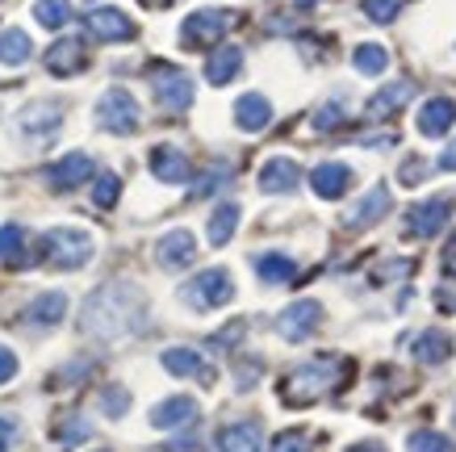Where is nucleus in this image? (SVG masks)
<instances>
[{"mask_svg": "<svg viewBox=\"0 0 456 452\" xmlns=\"http://www.w3.org/2000/svg\"><path fill=\"white\" fill-rule=\"evenodd\" d=\"M197 419V402L193 398H184V394H176V398H167V402H159L151 411V427H184V423H193Z\"/></svg>", "mask_w": 456, "mask_h": 452, "instance_id": "nucleus-23", "label": "nucleus"}, {"mask_svg": "<svg viewBox=\"0 0 456 452\" xmlns=\"http://www.w3.org/2000/svg\"><path fill=\"white\" fill-rule=\"evenodd\" d=\"M452 218V201L448 197H431V201H419V206L406 210V234L411 239H431L440 234Z\"/></svg>", "mask_w": 456, "mask_h": 452, "instance_id": "nucleus-8", "label": "nucleus"}, {"mask_svg": "<svg viewBox=\"0 0 456 452\" xmlns=\"http://www.w3.org/2000/svg\"><path fill=\"white\" fill-rule=\"evenodd\" d=\"M428 172H431L428 164H402L398 180H402V185H415V180H423V177H428Z\"/></svg>", "mask_w": 456, "mask_h": 452, "instance_id": "nucleus-44", "label": "nucleus"}, {"mask_svg": "<svg viewBox=\"0 0 456 452\" xmlns=\"http://www.w3.org/2000/svg\"><path fill=\"white\" fill-rule=\"evenodd\" d=\"M235 226H239V206L235 201H222V206L214 210V218H209V243L226 247L231 234H235Z\"/></svg>", "mask_w": 456, "mask_h": 452, "instance_id": "nucleus-30", "label": "nucleus"}, {"mask_svg": "<svg viewBox=\"0 0 456 452\" xmlns=\"http://www.w3.org/2000/svg\"><path fill=\"white\" fill-rule=\"evenodd\" d=\"M322 323V306L318 301H293V306H285L277 318V331L285 335L289 343H302L314 335V327Z\"/></svg>", "mask_w": 456, "mask_h": 452, "instance_id": "nucleus-9", "label": "nucleus"}, {"mask_svg": "<svg viewBox=\"0 0 456 452\" xmlns=\"http://www.w3.org/2000/svg\"><path fill=\"white\" fill-rule=\"evenodd\" d=\"M406 448L411 452H452L456 444L448 436H440V431H415V436L406 440Z\"/></svg>", "mask_w": 456, "mask_h": 452, "instance_id": "nucleus-34", "label": "nucleus"}, {"mask_svg": "<svg viewBox=\"0 0 456 452\" xmlns=\"http://www.w3.org/2000/svg\"><path fill=\"white\" fill-rule=\"evenodd\" d=\"M155 260L164 264V268H189L197 260V239L189 231H167L159 243H155Z\"/></svg>", "mask_w": 456, "mask_h": 452, "instance_id": "nucleus-11", "label": "nucleus"}, {"mask_svg": "<svg viewBox=\"0 0 456 452\" xmlns=\"http://www.w3.org/2000/svg\"><path fill=\"white\" fill-rule=\"evenodd\" d=\"M452 122H456V101H452V96H431L428 105L419 110V130H423L428 138L448 135V130H452Z\"/></svg>", "mask_w": 456, "mask_h": 452, "instance_id": "nucleus-17", "label": "nucleus"}, {"mask_svg": "<svg viewBox=\"0 0 456 452\" xmlns=\"http://www.w3.org/2000/svg\"><path fill=\"white\" fill-rule=\"evenodd\" d=\"M231 26H235V13H226V9H197V13L184 17L180 42H184L189 51H201V46H214L218 38H226Z\"/></svg>", "mask_w": 456, "mask_h": 452, "instance_id": "nucleus-5", "label": "nucleus"}, {"mask_svg": "<svg viewBox=\"0 0 456 452\" xmlns=\"http://www.w3.org/2000/svg\"><path fill=\"white\" fill-rule=\"evenodd\" d=\"M34 17H38V26H46V29H63L71 21V4L68 0H38V4H34Z\"/></svg>", "mask_w": 456, "mask_h": 452, "instance_id": "nucleus-32", "label": "nucleus"}, {"mask_svg": "<svg viewBox=\"0 0 456 452\" xmlns=\"http://www.w3.org/2000/svg\"><path fill=\"white\" fill-rule=\"evenodd\" d=\"M13 440H17V419L13 415H0V452L9 448Z\"/></svg>", "mask_w": 456, "mask_h": 452, "instance_id": "nucleus-43", "label": "nucleus"}, {"mask_svg": "<svg viewBox=\"0 0 456 452\" xmlns=\"http://www.w3.org/2000/svg\"><path fill=\"white\" fill-rule=\"evenodd\" d=\"M452 357V340L444 335V331H423L415 340V360H423V365H440V360Z\"/></svg>", "mask_w": 456, "mask_h": 452, "instance_id": "nucleus-28", "label": "nucleus"}, {"mask_svg": "<svg viewBox=\"0 0 456 452\" xmlns=\"http://www.w3.org/2000/svg\"><path fill=\"white\" fill-rule=\"evenodd\" d=\"M398 13H402V0H364V17H369V21H377V26L394 21Z\"/></svg>", "mask_w": 456, "mask_h": 452, "instance_id": "nucleus-36", "label": "nucleus"}, {"mask_svg": "<svg viewBox=\"0 0 456 452\" xmlns=\"http://www.w3.org/2000/svg\"><path fill=\"white\" fill-rule=\"evenodd\" d=\"M386 210H389V193H386V185H377L373 193H364L356 206L344 214V226L347 231H364V226H373L377 218H386Z\"/></svg>", "mask_w": 456, "mask_h": 452, "instance_id": "nucleus-13", "label": "nucleus"}, {"mask_svg": "<svg viewBox=\"0 0 456 452\" xmlns=\"http://www.w3.org/2000/svg\"><path fill=\"white\" fill-rule=\"evenodd\" d=\"M59 122H63V105L59 101H34V105L17 113V126L26 135H55Z\"/></svg>", "mask_w": 456, "mask_h": 452, "instance_id": "nucleus-15", "label": "nucleus"}, {"mask_svg": "<svg viewBox=\"0 0 456 452\" xmlns=\"http://www.w3.org/2000/svg\"><path fill=\"white\" fill-rule=\"evenodd\" d=\"M118 189H122V180L113 177V172H101V177H97V189H93V201H97L101 210L118 206Z\"/></svg>", "mask_w": 456, "mask_h": 452, "instance_id": "nucleus-35", "label": "nucleus"}, {"mask_svg": "<svg viewBox=\"0 0 456 452\" xmlns=\"http://www.w3.org/2000/svg\"><path fill=\"white\" fill-rule=\"evenodd\" d=\"M189 160H184V151L176 147H155L151 151V177L164 180V185H180V180H189Z\"/></svg>", "mask_w": 456, "mask_h": 452, "instance_id": "nucleus-21", "label": "nucleus"}, {"mask_svg": "<svg viewBox=\"0 0 456 452\" xmlns=\"http://www.w3.org/2000/svg\"><path fill=\"white\" fill-rule=\"evenodd\" d=\"M218 448L222 452H260V423H256V419H243V423L222 427Z\"/></svg>", "mask_w": 456, "mask_h": 452, "instance_id": "nucleus-24", "label": "nucleus"}, {"mask_svg": "<svg viewBox=\"0 0 456 452\" xmlns=\"http://www.w3.org/2000/svg\"><path fill=\"white\" fill-rule=\"evenodd\" d=\"M256 273H260L264 285H285V281H293L297 264L285 251H264V256H256Z\"/></svg>", "mask_w": 456, "mask_h": 452, "instance_id": "nucleus-26", "label": "nucleus"}, {"mask_svg": "<svg viewBox=\"0 0 456 452\" xmlns=\"http://www.w3.org/2000/svg\"><path fill=\"white\" fill-rule=\"evenodd\" d=\"M411 96H415V84L411 80H398V84H389V88H381V93H373V101H369V118H373V122H381V118H394V113L402 110V105H406V101H411Z\"/></svg>", "mask_w": 456, "mask_h": 452, "instance_id": "nucleus-22", "label": "nucleus"}, {"mask_svg": "<svg viewBox=\"0 0 456 452\" xmlns=\"http://www.w3.org/2000/svg\"><path fill=\"white\" fill-rule=\"evenodd\" d=\"M344 118H347V110H344V101H339V96L322 101V105L314 110V126H318V130H339V126H344Z\"/></svg>", "mask_w": 456, "mask_h": 452, "instance_id": "nucleus-33", "label": "nucleus"}, {"mask_svg": "<svg viewBox=\"0 0 456 452\" xmlns=\"http://www.w3.org/2000/svg\"><path fill=\"white\" fill-rule=\"evenodd\" d=\"M347 452H386V444H377V440H360V444H352Z\"/></svg>", "mask_w": 456, "mask_h": 452, "instance_id": "nucleus-47", "label": "nucleus"}, {"mask_svg": "<svg viewBox=\"0 0 456 452\" xmlns=\"http://www.w3.org/2000/svg\"><path fill=\"white\" fill-rule=\"evenodd\" d=\"M440 172H456V138L448 143V151L440 155Z\"/></svg>", "mask_w": 456, "mask_h": 452, "instance_id": "nucleus-45", "label": "nucleus"}, {"mask_svg": "<svg viewBox=\"0 0 456 452\" xmlns=\"http://www.w3.org/2000/svg\"><path fill=\"white\" fill-rule=\"evenodd\" d=\"M55 436L63 440V444H80V440H88V436H93V427L84 423L80 415H71V419H63V427H59Z\"/></svg>", "mask_w": 456, "mask_h": 452, "instance_id": "nucleus-39", "label": "nucleus"}, {"mask_svg": "<svg viewBox=\"0 0 456 452\" xmlns=\"http://www.w3.org/2000/svg\"><path fill=\"white\" fill-rule=\"evenodd\" d=\"M239 68H243V51H239V46H222V51H214V55L206 59V80L231 84L239 76Z\"/></svg>", "mask_w": 456, "mask_h": 452, "instance_id": "nucleus-25", "label": "nucleus"}, {"mask_svg": "<svg viewBox=\"0 0 456 452\" xmlns=\"http://www.w3.org/2000/svg\"><path fill=\"white\" fill-rule=\"evenodd\" d=\"M68 315V298L59 293V289H51V293H38L34 298V306H29V323H38V327H55L59 318Z\"/></svg>", "mask_w": 456, "mask_h": 452, "instance_id": "nucleus-27", "label": "nucleus"}, {"mask_svg": "<svg viewBox=\"0 0 456 452\" xmlns=\"http://www.w3.org/2000/svg\"><path fill=\"white\" fill-rule=\"evenodd\" d=\"M235 122H239V130L260 135L264 126L273 122V105H268V96H264V93H243L235 101Z\"/></svg>", "mask_w": 456, "mask_h": 452, "instance_id": "nucleus-18", "label": "nucleus"}, {"mask_svg": "<svg viewBox=\"0 0 456 452\" xmlns=\"http://www.w3.org/2000/svg\"><path fill=\"white\" fill-rule=\"evenodd\" d=\"M151 88H155V101L164 105V110L180 113V110H189L193 105V80L184 76L180 68H155L151 71Z\"/></svg>", "mask_w": 456, "mask_h": 452, "instance_id": "nucleus-7", "label": "nucleus"}, {"mask_svg": "<svg viewBox=\"0 0 456 452\" xmlns=\"http://www.w3.org/2000/svg\"><path fill=\"white\" fill-rule=\"evenodd\" d=\"M13 377H17V357L9 352V348H0V385L13 382Z\"/></svg>", "mask_w": 456, "mask_h": 452, "instance_id": "nucleus-42", "label": "nucleus"}, {"mask_svg": "<svg viewBox=\"0 0 456 452\" xmlns=\"http://www.w3.org/2000/svg\"><path fill=\"white\" fill-rule=\"evenodd\" d=\"M88 177H93V160H88L84 151H71V155H63V160H59V164H51V172H46V180H51V189H55V193L80 189Z\"/></svg>", "mask_w": 456, "mask_h": 452, "instance_id": "nucleus-10", "label": "nucleus"}, {"mask_svg": "<svg viewBox=\"0 0 456 452\" xmlns=\"http://www.w3.org/2000/svg\"><path fill=\"white\" fill-rule=\"evenodd\" d=\"M293 4H297V9H310V4H314V0H293Z\"/></svg>", "mask_w": 456, "mask_h": 452, "instance_id": "nucleus-49", "label": "nucleus"}, {"mask_svg": "<svg viewBox=\"0 0 456 452\" xmlns=\"http://www.w3.org/2000/svg\"><path fill=\"white\" fill-rule=\"evenodd\" d=\"M84 68H88V51H84L80 38H63L46 51V71L51 76H76Z\"/></svg>", "mask_w": 456, "mask_h": 452, "instance_id": "nucleus-14", "label": "nucleus"}, {"mask_svg": "<svg viewBox=\"0 0 456 452\" xmlns=\"http://www.w3.org/2000/svg\"><path fill=\"white\" fill-rule=\"evenodd\" d=\"M180 298L193 310H218V306L235 298V281H231L226 268H206V273H197L189 285L180 289Z\"/></svg>", "mask_w": 456, "mask_h": 452, "instance_id": "nucleus-4", "label": "nucleus"}, {"mask_svg": "<svg viewBox=\"0 0 456 452\" xmlns=\"http://www.w3.org/2000/svg\"><path fill=\"white\" fill-rule=\"evenodd\" d=\"M347 369H352V365H347L344 357L305 360V365L285 373V382H281V402H285V407H310L318 398L335 394V390L347 382Z\"/></svg>", "mask_w": 456, "mask_h": 452, "instance_id": "nucleus-2", "label": "nucleus"}, {"mask_svg": "<svg viewBox=\"0 0 456 452\" xmlns=\"http://www.w3.org/2000/svg\"><path fill=\"white\" fill-rule=\"evenodd\" d=\"M164 369L172 373V377H197V382H206V385L214 382V369L197 357L193 348H167V352H164Z\"/></svg>", "mask_w": 456, "mask_h": 452, "instance_id": "nucleus-20", "label": "nucleus"}, {"mask_svg": "<svg viewBox=\"0 0 456 452\" xmlns=\"http://www.w3.org/2000/svg\"><path fill=\"white\" fill-rule=\"evenodd\" d=\"M297 180H302V168L293 164V160H285V155H273L260 172V189L264 193H293Z\"/></svg>", "mask_w": 456, "mask_h": 452, "instance_id": "nucleus-19", "label": "nucleus"}, {"mask_svg": "<svg viewBox=\"0 0 456 452\" xmlns=\"http://www.w3.org/2000/svg\"><path fill=\"white\" fill-rule=\"evenodd\" d=\"M444 268H448V273L456 276V234L448 239V247H444Z\"/></svg>", "mask_w": 456, "mask_h": 452, "instance_id": "nucleus-46", "label": "nucleus"}, {"mask_svg": "<svg viewBox=\"0 0 456 452\" xmlns=\"http://www.w3.org/2000/svg\"><path fill=\"white\" fill-rule=\"evenodd\" d=\"M126 407H130V394H126V390H118V385H110V390L101 394V411L113 415V419H118V415H126Z\"/></svg>", "mask_w": 456, "mask_h": 452, "instance_id": "nucleus-40", "label": "nucleus"}, {"mask_svg": "<svg viewBox=\"0 0 456 452\" xmlns=\"http://www.w3.org/2000/svg\"><path fill=\"white\" fill-rule=\"evenodd\" d=\"M352 63H356V71H364V76H381L386 63H389V51L386 46H377V42H364V46L352 51Z\"/></svg>", "mask_w": 456, "mask_h": 452, "instance_id": "nucleus-31", "label": "nucleus"}, {"mask_svg": "<svg viewBox=\"0 0 456 452\" xmlns=\"http://www.w3.org/2000/svg\"><path fill=\"white\" fill-rule=\"evenodd\" d=\"M147 9H164V4H172V0H142Z\"/></svg>", "mask_w": 456, "mask_h": 452, "instance_id": "nucleus-48", "label": "nucleus"}, {"mask_svg": "<svg viewBox=\"0 0 456 452\" xmlns=\"http://www.w3.org/2000/svg\"><path fill=\"white\" fill-rule=\"evenodd\" d=\"M42 260L51 264V268H84V264L93 260V239L76 226H51V231L42 234Z\"/></svg>", "mask_w": 456, "mask_h": 452, "instance_id": "nucleus-3", "label": "nucleus"}, {"mask_svg": "<svg viewBox=\"0 0 456 452\" xmlns=\"http://www.w3.org/2000/svg\"><path fill=\"white\" fill-rule=\"evenodd\" d=\"M310 185H314L318 197L335 201V197H344L347 185H352V168L339 164V160H327V164H318L314 172H310Z\"/></svg>", "mask_w": 456, "mask_h": 452, "instance_id": "nucleus-16", "label": "nucleus"}, {"mask_svg": "<svg viewBox=\"0 0 456 452\" xmlns=\"http://www.w3.org/2000/svg\"><path fill=\"white\" fill-rule=\"evenodd\" d=\"M88 34L101 42H130L139 29H134V21L126 13H118V9H97V13H88Z\"/></svg>", "mask_w": 456, "mask_h": 452, "instance_id": "nucleus-12", "label": "nucleus"}, {"mask_svg": "<svg viewBox=\"0 0 456 452\" xmlns=\"http://www.w3.org/2000/svg\"><path fill=\"white\" fill-rule=\"evenodd\" d=\"M29 51H34V46H29L26 29H4V34H0V63H4V68H21L29 59Z\"/></svg>", "mask_w": 456, "mask_h": 452, "instance_id": "nucleus-29", "label": "nucleus"}, {"mask_svg": "<svg viewBox=\"0 0 456 452\" xmlns=\"http://www.w3.org/2000/svg\"><path fill=\"white\" fill-rule=\"evenodd\" d=\"M21 243H26V231H21V226H0V260H17V256H21Z\"/></svg>", "mask_w": 456, "mask_h": 452, "instance_id": "nucleus-37", "label": "nucleus"}, {"mask_svg": "<svg viewBox=\"0 0 456 452\" xmlns=\"http://www.w3.org/2000/svg\"><path fill=\"white\" fill-rule=\"evenodd\" d=\"M97 122L105 126V130H113V135H134L142 122V110L126 88H110V93L97 101Z\"/></svg>", "mask_w": 456, "mask_h": 452, "instance_id": "nucleus-6", "label": "nucleus"}, {"mask_svg": "<svg viewBox=\"0 0 456 452\" xmlns=\"http://www.w3.org/2000/svg\"><path fill=\"white\" fill-rule=\"evenodd\" d=\"M436 306H440L444 315H452V310H456V285H448V281H444V285L436 289Z\"/></svg>", "mask_w": 456, "mask_h": 452, "instance_id": "nucleus-41", "label": "nucleus"}, {"mask_svg": "<svg viewBox=\"0 0 456 452\" xmlns=\"http://www.w3.org/2000/svg\"><path fill=\"white\" fill-rule=\"evenodd\" d=\"M268 452H314V444H310V436L305 431H281L277 440H273V448Z\"/></svg>", "mask_w": 456, "mask_h": 452, "instance_id": "nucleus-38", "label": "nucleus"}, {"mask_svg": "<svg viewBox=\"0 0 456 452\" xmlns=\"http://www.w3.org/2000/svg\"><path fill=\"white\" fill-rule=\"evenodd\" d=\"M142 318H147V301L134 285H126V281H113V285H101L93 298L84 301L80 310V331L84 335H93V340H126V335H134L142 327Z\"/></svg>", "mask_w": 456, "mask_h": 452, "instance_id": "nucleus-1", "label": "nucleus"}]
</instances>
